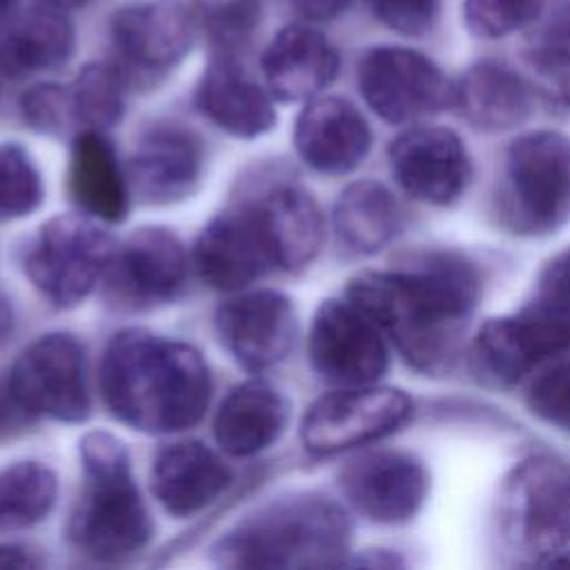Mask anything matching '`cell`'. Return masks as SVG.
<instances>
[{
    "mask_svg": "<svg viewBox=\"0 0 570 570\" xmlns=\"http://www.w3.org/2000/svg\"><path fill=\"white\" fill-rule=\"evenodd\" d=\"M479 294L476 267L448 249L419 252L387 272L356 274L345 287V296L425 374L452 367Z\"/></svg>",
    "mask_w": 570,
    "mask_h": 570,
    "instance_id": "obj_1",
    "label": "cell"
},
{
    "mask_svg": "<svg viewBox=\"0 0 570 570\" xmlns=\"http://www.w3.org/2000/svg\"><path fill=\"white\" fill-rule=\"evenodd\" d=\"M100 390L120 423L171 434L200 421L212 376L194 345L131 327L111 336L100 363Z\"/></svg>",
    "mask_w": 570,
    "mask_h": 570,
    "instance_id": "obj_2",
    "label": "cell"
},
{
    "mask_svg": "<svg viewBox=\"0 0 570 570\" xmlns=\"http://www.w3.org/2000/svg\"><path fill=\"white\" fill-rule=\"evenodd\" d=\"M350 532V519L338 503L303 492L240 519L212 546V559L247 570L334 568L347 563Z\"/></svg>",
    "mask_w": 570,
    "mask_h": 570,
    "instance_id": "obj_3",
    "label": "cell"
},
{
    "mask_svg": "<svg viewBox=\"0 0 570 570\" xmlns=\"http://www.w3.org/2000/svg\"><path fill=\"white\" fill-rule=\"evenodd\" d=\"M80 461L82 488L67 528L71 543L100 561L145 548L154 525L122 441L109 432H87L80 439Z\"/></svg>",
    "mask_w": 570,
    "mask_h": 570,
    "instance_id": "obj_4",
    "label": "cell"
},
{
    "mask_svg": "<svg viewBox=\"0 0 570 570\" xmlns=\"http://www.w3.org/2000/svg\"><path fill=\"white\" fill-rule=\"evenodd\" d=\"M501 223L519 236H543L570 218V138L530 131L505 151L497 194Z\"/></svg>",
    "mask_w": 570,
    "mask_h": 570,
    "instance_id": "obj_5",
    "label": "cell"
},
{
    "mask_svg": "<svg viewBox=\"0 0 570 570\" xmlns=\"http://www.w3.org/2000/svg\"><path fill=\"white\" fill-rule=\"evenodd\" d=\"M499 523L510 546L554 557L570 546V465L534 454L519 461L499 492Z\"/></svg>",
    "mask_w": 570,
    "mask_h": 570,
    "instance_id": "obj_6",
    "label": "cell"
},
{
    "mask_svg": "<svg viewBox=\"0 0 570 570\" xmlns=\"http://www.w3.org/2000/svg\"><path fill=\"white\" fill-rule=\"evenodd\" d=\"M114 238L94 220L58 214L40 225L24 252V274L58 309L82 303L105 276L114 254Z\"/></svg>",
    "mask_w": 570,
    "mask_h": 570,
    "instance_id": "obj_7",
    "label": "cell"
},
{
    "mask_svg": "<svg viewBox=\"0 0 570 570\" xmlns=\"http://www.w3.org/2000/svg\"><path fill=\"white\" fill-rule=\"evenodd\" d=\"M412 410V399L396 387H341L307 407L301 439L312 454H338L396 432L410 421Z\"/></svg>",
    "mask_w": 570,
    "mask_h": 570,
    "instance_id": "obj_8",
    "label": "cell"
},
{
    "mask_svg": "<svg viewBox=\"0 0 570 570\" xmlns=\"http://www.w3.org/2000/svg\"><path fill=\"white\" fill-rule=\"evenodd\" d=\"M7 381L33 416L65 423L89 416L87 356L73 334L51 332L36 338L16 358Z\"/></svg>",
    "mask_w": 570,
    "mask_h": 570,
    "instance_id": "obj_9",
    "label": "cell"
},
{
    "mask_svg": "<svg viewBox=\"0 0 570 570\" xmlns=\"http://www.w3.org/2000/svg\"><path fill=\"white\" fill-rule=\"evenodd\" d=\"M358 89L383 120L403 125L454 105V85L423 53L405 47H374L358 65Z\"/></svg>",
    "mask_w": 570,
    "mask_h": 570,
    "instance_id": "obj_10",
    "label": "cell"
},
{
    "mask_svg": "<svg viewBox=\"0 0 570 570\" xmlns=\"http://www.w3.org/2000/svg\"><path fill=\"white\" fill-rule=\"evenodd\" d=\"M309 363L334 385H370L387 370V347L379 325L347 301H323L309 327Z\"/></svg>",
    "mask_w": 570,
    "mask_h": 570,
    "instance_id": "obj_11",
    "label": "cell"
},
{
    "mask_svg": "<svg viewBox=\"0 0 570 570\" xmlns=\"http://www.w3.org/2000/svg\"><path fill=\"white\" fill-rule=\"evenodd\" d=\"M570 352V325L525 303L519 312L488 318L472 343V367L483 381L512 385L534 365Z\"/></svg>",
    "mask_w": 570,
    "mask_h": 570,
    "instance_id": "obj_12",
    "label": "cell"
},
{
    "mask_svg": "<svg viewBox=\"0 0 570 570\" xmlns=\"http://www.w3.org/2000/svg\"><path fill=\"white\" fill-rule=\"evenodd\" d=\"M187 281V252L165 227H140L127 236L105 272L114 303L147 309L174 301Z\"/></svg>",
    "mask_w": 570,
    "mask_h": 570,
    "instance_id": "obj_13",
    "label": "cell"
},
{
    "mask_svg": "<svg viewBox=\"0 0 570 570\" xmlns=\"http://www.w3.org/2000/svg\"><path fill=\"white\" fill-rule=\"evenodd\" d=\"M350 505L374 523L396 525L410 521L425 501V465L399 450H379L352 459L338 474Z\"/></svg>",
    "mask_w": 570,
    "mask_h": 570,
    "instance_id": "obj_14",
    "label": "cell"
},
{
    "mask_svg": "<svg viewBox=\"0 0 570 570\" xmlns=\"http://www.w3.org/2000/svg\"><path fill=\"white\" fill-rule=\"evenodd\" d=\"M200 278L220 292H236L276 267L267 234L254 203L214 216L194 247Z\"/></svg>",
    "mask_w": 570,
    "mask_h": 570,
    "instance_id": "obj_15",
    "label": "cell"
},
{
    "mask_svg": "<svg viewBox=\"0 0 570 570\" xmlns=\"http://www.w3.org/2000/svg\"><path fill=\"white\" fill-rule=\"evenodd\" d=\"M216 330L238 365L263 372L289 354L296 336V312L281 292H245L218 307Z\"/></svg>",
    "mask_w": 570,
    "mask_h": 570,
    "instance_id": "obj_16",
    "label": "cell"
},
{
    "mask_svg": "<svg viewBox=\"0 0 570 570\" xmlns=\"http://www.w3.org/2000/svg\"><path fill=\"white\" fill-rule=\"evenodd\" d=\"M390 167L396 183L416 200L450 205L472 174L461 138L445 127H412L390 145Z\"/></svg>",
    "mask_w": 570,
    "mask_h": 570,
    "instance_id": "obj_17",
    "label": "cell"
},
{
    "mask_svg": "<svg viewBox=\"0 0 570 570\" xmlns=\"http://www.w3.org/2000/svg\"><path fill=\"white\" fill-rule=\"evenodd\" d=\"M191 13L178 0H134L111 18V42L138 73H165L191 47Z\"/></svg>",
    "mask_w": 570,
    "mask_h": 570,
    "instance_id": "obj_18",
    "label": "cell"
},
{
    "mask_svg": "<svg viewBox=\"0 0 570 570\" xmlns=\"http://www.w3.org/2000/svg\"><path fill=\"white\" fill-rule=\"evenodd\" d=\"M372 131L363 114L345 98L309 100L294 125L298 156L321 174H347L367 156Z\"/></svg>",
    "mask_w": 570,
    "mask_h": 570,
    "instance_id": "obj_19",
    "label": "cell"
},
{
    "mask_svg": "<svg viewBox=\"0 0 570 570\" xmlns=\"http://www.w3.org/2000/svg\"><path fill=\"white\" fill-rule=\"evenodd\" d=\"M200 171V140L178 125H158L151 127L131 151L127 178L140 200L167 205L189 196Z\"/></svg>",
    "mask_w": 570,
    "mask_h": 570,
    "instance_id": "obj_20",
    "label": "cell"
},
{
    "mask_svg": "<svg viewBox=\"0 0 570 570\" xmlns=\"http://www.w3.org/2000/svg\"><path fill=\"white\" fill-rule=\"evenodd\" d=\"M334 45L316 29L289 24L281 29L263 53V76L269 94L285 102L312 100L338 73Z\"/></svg>",
    "mask_w": 570,
    "mask_h": 570,
    "instance_id": "obj_21",
    "label": "cell"
},
{
    "mask_svg": "<svg viewBox=\"0 0 570 570\" xmlns=\"http://www.w3.org/2000/svg\"><path fill=\"white\" fill-rule=\"evenodd\" d=\"M232 481L223 459L198 441H176L160 448L151 463V490L176 519L207 508Z\"/></svg>",
    "mask_w": 570,
    "mask_h": 570,
    "instance_id": "obj_22",
    "label": "cell"
},
{
    "mask_svg": "<svg viewBox=\"0 0 570 570\" xmlns=\"http://www.w3.org/2000/svg\"><path fill=\"white\" fill-rule=\"evenodd\" d=\"M196 102L216 127L236 138L263 136L276 122L267 91L229 53L207 65L198 80Z\"/></svg>",
    "mask_w": 570,
    "mask_h": 570,
    "instance_id": "obj_23",
    "label": "cell"
},
{
    "mask_svg": "<svg viewBox=\"0 0 570 570\" xmlns=\"http://www.w3.org/2000/svg\"><path fill=\"white\" fill-rule=\"evenodd\" d=\"M289 419L287 399L265 381L236 385L220 403L214 419V436L229 456H254L269 448Z\"/></svg>",
    "mask_w": 570,
    "mask_h": 570,
    "instance_id": "obj_24",
    "label": "cell"
},
{
    "mask_svg": "<svg viewBox=\"0 0 570 570\" xmlns=\"http://www.w3.org/2000/svg\"><path fill=\"white\" fill-rule=\"evenodd\" d=\"M69 194L96 220L120 223L129 212L127 174L102 131L82 129L69 158Z\"/></svg>",
    "mask_w": 570,
    "mask_h": 570,
    "instance_id": "obj_25",
    "label": "cell"
},
{
    "mask_svg": "<svg viewBox=\"0 0 570 570\" xmlns=\"http://www.w3.org/2000/svg\"><path fill=\"white\" fill-rule=\"evenodd\" d=\"M252 203L267 234L276 267L301 269L314 261L323 243V216L307 189L281 183Z\"/></svg>",
    "mask_w": 570,
    "mask_h": 570,
    "instance_id": "obj_26",
    "label": "cell"
},
{
    "mask_svg": "<svg viewBox=\"0 0 570 570\" xmlns=\"http://www.w3.org/2000/svg\"><path fill=\"white\" fill-rule=\"evenodd\" d=\"M454 105L481 131H505L530 116V87L497 62L472 65L454 85Z\"/></svg>",
    "mask_w": 570,
    "mask_h": 570,
    "instance_id": "obj_27",
    "label": "cell"
},
{
    "mask_svg": "<svg viewBox=\"0 0 570 570\" xmlns=\"http://www.w3.org/2000/svg\"><path fill=\"white\" fill-rule=\"evenodd\" d=\"M73 42L76 33L65 11L38 4L0 36V71L9 78L53 71L69 60Z\"/></svg>",
    "mask_w": 570,
    "mask_h": 570,
    "instance_id": "obj_28",
    "label": "cell"
},
{
    "mask_svg": "<svg viewBox=\"0 0 570 570\" xmlns=\"http://www.w3.org/2000/svg\"><path fill=\"white\" fill-rule=\"evenodd\" d=\"M405 225L396 196L376 180L347 185L334 205V229L341 243L358 254H374L392 243Z\"/></svg>",
    "mask_w": 570,
    "mask_h": 570,
    "instance_id": "obj_29",
    "label": "cell"
},
{
    "mask_svg": "<svg viewBox=\"0 0 570 570\" xmlns=\"http://www.w3.org/2000/svg\"><path fill=\"white\" fill-rule=\"evenodd\" d=\"M58 494L56 472L40 461H20L0 470V532L42 521Z\"/></svg>",
    "mask_w": 570,
    "mask_h": 570,
    "instance_id": "obj_30",
    "label": "cell"
},
{
    "mask_svg": "<svg viewBox=\"0 0 570 570\" xmlns=\"http://www.w3.org/2000/svg\"><path fill=\"white\" fill-rule=\"evenodd\" d=\"M523 60L534 87L548 100L570 107V0L530 38Z\"/></svg>",
    "mask_w": 570,
    "mask_h": 570,
    "instance_id": "obj_31",
    "label": "cell"
},
{
    "mask_svg": "<svg viewBox=\"0 0 570 570\" xmlns=\"http://www.w3.org/2000/svg\"><path fill=\"white\" fill-rule=\"evenodd\" d=\"M73 120L82 129L105 131L114 127L125 111V78L109 62H89L69 87Z\"/></svg>",
    "mask_w": 570,
    "mask_h": 570,
    "instance_id": "obj_32",
    "label": "cell"
},
{
    "mask_svg": "<svg viewBox=\"0 0 570 570\" xmlns=\"http://www.w3.org/2000/svg\"><path fill=\"white\" fill-rule=\"evenodd\" d=\"M42 200V178L29 151L18 142H0V220L31 214Z\"/></svg>",
    "mask_w": 570,
    "mask_h": 570,
    "instance_id": "obj_33",
    "label": "cell"
},
{
    "mask_svg": "<svg viewBox=\"0 0 570 570\" xmlns=\"http://www.w3.org/2000/svg\"><path fill=\"white\" fill-rule=\"evenodd\" d=\"M194 9L207 38L220 53L243 47L261 16L258 0H194Z\"/></svg>",
    "mask_w": 570,
    "mask_h": 570,
    "instance_id": "obj_34",
    "label": "cell"
},
{
    "mask_svg": "<svg viewBox=\"0 0 570 570\" xmlns=\"http://www.w3.org/2000/svg\"><path fill=\"white\" fill-rule=\"evenodd\" d=\"M541 9V0H465L463 18L479 38H503L528 27Z\"/></svg>",
    "mask_w": 570,
    "mask_h": 570,
    "instance_id": "obj_35",
    "label": "cell"
},
{
    "mask_svg": "<svg viewBox=\"0 0 570 570\" xmlns=\"http://www.w3.org/2000/svg\"><path fill=\"white\" fill-rule=\"evenodd\" d=\"M528 407L541 421L570 432V361L537 376L528 392Z\"/></svg>",
    "mask_w": 570,
    "mask_h": 570,
    "instance_id": "obj_36",
    "label": "cell"
},
{
    "mask_svg": "<svg viewBox=\"0 0 570 570\" xmlns=\"http://www.w3.org/2000/svg\"><path fill=\"white\" fill-rule=\"evenodd\" d=\"M27 125L40 134H62L73 120L69 89L58 85H36L20 100Z\"/></svg>",
    "mask_w": 570,
    "mask_h": 570,
    "instance_id": "obj_37",
    "label": "cell"
},
{
    "mask_svg": "<svg viewBox=\"0 0 570 570\" xmlns=\"http://www.w3.org/2000/svg\"><path fill=\"white\" fill-rule=\"evenodd\" d=\"M528 303L563 323H570V247L543 265L537 276L534 294Z\"/></svg>",
    "mask_w": 570,
    "mask_h": 570,
    "instance_id": "obj_38",
    "label": "cell"
},
{
    "mask_svg": "<svg viewBox=\"0 0 570 570\" xmlns=\"http://www.w3.org/2000/svg\"><path fill=\"white\" fill-rule=\"evenodd\" d=\"M374 16L396 33H425L441 9V0H370Z\"/></svg>",
    "mask_w": 570,
    "mask_h": 570,
    "instance_id": "obj_39",
    "label": "cell"
},
{
    "mask_svg": "<svg viewBox=\"0 0 570 570\" xmlns=\"http://www.w3.org/2000/svg\"><path fill=\"white\" fill-rule=\"evenodd\" d=\"M36 416L22 405L9 381L0 383V441L22 432Z\"/></svg>",
    "mask_w": 570,
    "mask_h": 570,
    "instance_id": "obj_40",
    "label": "cell"
},
{
    "mask_svg": "<svg viewBox=\"0 0 570 570\" xmlns=\"http://www.w3.org/2000/svg\"><path fill=\"white\" fill-rule=\"evenodd\" d=\"M352 0H289V4L312 22H325L341 16Z\"/></svg>",
    "mask_w": 570,
    "mask_h": 570,
    "instance_id": "obj_41",
    "label": "cell"
},
{
    "mask_svg": "<svg viewBox=\"0 0 570 570\" xmlns=\"http://www.w3.org/2000/svg\"><path fill=\"white\" fill-rule=\"evenodd\" d=\"M38 566H42V561L33 550L16 543H0V570H27Z\"/></svg>",
    "mask_w": 570,
    "mask_h": 570,
    "instance_id": "obj_42",
    "label": "cell"
},
{
    "mask_svg": "<svg viewBox=\"0 0 570 570\" xmlns=\"http://www.w3.org/2000/svg\"><path fill=\"white\" fill-rule=\"evenodd\" d=\"M40 7L47 9H58V11H69V9H78L82 7L87 0H36Z\"/></svg>",
    "mask_w": 570,
    "mask_h": 570,
    "instance_id": "obj_43",
    "label": "cell"
},
{
    "mask_svg": "<svg viewBox=\"0 0 570 570\" xmlns=\"http://www.w3.org/2000/svg\"><path fill=\"white\" fill-rule=\"evenodd\" d=\"M11 7H13V0H0V18H4Z\"/></svg>",
    "mask_w": 570,
    "mask_h": 570,
    "instance_id": "obj_44",
    "label": "cell"
},
{
    "mask_svg": "<svg viewBox=\"0 0 570 570\" xmlns=\"http://www.w3.org/2000/svg\"><path fill=\"white\" fill-rule=\"evenodd\" d=\"M561 554H566V557L563 559H554L550 563H570V552H561Z\"/></svg>",
    "mask_w": 570,
    "mask_h": 570,
    "instance_id": "obj_45",
    "label": "cell"
}]
</instances>
